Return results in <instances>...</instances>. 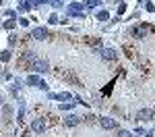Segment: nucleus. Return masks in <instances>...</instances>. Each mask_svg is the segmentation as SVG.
Instances as JSON below:
<instances>
[{
	"label": "nucleus",
	"mask_w": 155,
	"mask_h": 137,
	"mask_svg": "<svg viewBox=\"0 0 155 137\" xmlns=\"http://www.w3.org/2000/svg\"><path fill=\"white\" fill-rule=\"evenodd\" d=\"M147 137H153V135H151V133H149V135H147Z\"/></svg>",
	"instance_id": "nucleus-23"
},
{
	"label": "nucleus",
	"mask_w": 155,
	"mask_h": 137,
	"mask_svg": "<svg viewBox=\"0 0 155 137\" xmlns=\"http://www.w3.org/2000/svg\"><path fill=\"white\" fill-rule=\"evenodd\" d=\"M99 125H101L104 129H114V127H116V121H114V118H107V116H104V118L99 121Z\"/></svg>",
	"instance_id": "nucleus-6"
},
{
	"label": "nucleus",
	"mask_w": 155,
	"mask_h": 137,
	"mask_svg": "<svg viewBox=\"0 0 155 137\" xmlns=\"http://www.w3.org/2000/svg\"><path fill=\"white\" fill-rule=\"evenodd\" d=\"M64 123L68 125V127H74V125L81 123V118H79L77 114H71V116H66V118H64Z\"/></svg>",
	"instance_id": "nucleus-9"
},
{
	"label": "nucleus",
	"mask_w": 155,
	"mask_h": 137,
	"mask_svg": "<svg viewBox=\"0 0 155 137\" xmlns=\"http://www.w3.org/2000/svg\"><path fill=\"white\" fill-rule=\"evenodd\" d=\"M66 15H71V17H79V19H85V9L81 2H72L66 6Z\"/></svg>",
	"instance_id": "nucleus-1"
},
{
	"label": "nucleus",
	"mask_w": 155,
	"mask_h": 137,
	"mask_svg": "<svg viewBox=\"0 0 155 137\" xmlns=\"http://www.w3.org/2000/svg\"><path fill=\"white\" fill-rule=\"evenodd\" d=\"M101 56H104L106 60H114V58H116V50H112V48H104V50H101Z\"/></svg>",
	"instance_id": "nucleus-7"
},
{
	"label": "nucleus",
	"mask_w": 155,
	"mask_h": 137,
	"mask_svg": "<svg viewBox=\"0 0 155 137\" xmlns=\"http://www.w3.org/2000/svg\"><path fill=\"white\" fill-rule=\"evenodd\" d=\"M48 21H50V23H58V15H50Z\"/></svg>",
	"instance_id": "nucleus-18"
},
{
	"label": "nucleus",
	"mask_w": 155,
	"mask_h": 137,
	"mask_svg": "<svg viewBox=\"0 0 155 137\" xmlns=\"http://www.w3.org/2000/svg\"><path fill=\"white\" fill-rule=\"evenodd\" d=\"M145 9H147V11H149V12H151V11H155V6H153V4H151V2H147V4H145Z\"/></svg>",
	"instance_id": "nucleus-20"
},
{
	"label": "nucleus",
	"mask_w": 155,
	"mask_h": 137,
	"mask_svg": "<svg viewBox=\"0 0 155 137\" xmlns=\"http://www.w3.org/2000/svg\"><path fill=\"white\" fill-rule=\"evenodd\" d=\"M15 25H17V21H6V23H4V29H12V27H15Z\"/></svg>",
	"instance_id": "nucleus-15"
},
{
	"label": "nucleus",
	"mask_w": 155,
	"mask_h": 137,
	"mask_svg": "<svg viewBox=\"0 0 155 137\" xmlns=\"http://www.w3.org/2000/svg\"><path fill=\"white\" fill-rule=\"evenodd\" d=\"M23 137H29V135H23Z\"/></svg>",
	"instance_id": "nucleus-24"
},
{
	"label": "nucleus",
	"mask_w": 155,
	"mask_h": 137,
	"mask_svg": "<svg viewBox=\"0 0 155 137\" xmlns=\"http://www.w3.org/2000/svg\"><path fill=\"white\" fill-rule=\"evenodd\" d=\"M107 17H110L107 11H97V19H99V21H107Z\"/></svg>",
	"instance_id": "nucleus-12"
},
{
	"label": "nucleus",
	"mask_w": 155,
	"mask_h": 137,
	"mask_svg": "<svg viewBox=\"0 0 155 137\" xmlns=\"http://www.w3.org/2000/svg\"><path fill=\"white\" fill-rule=\"evenodd\" d=\"M50 98H54V100H68V98H71V94H68V91H62V94H52Z\"/></svg>",
	"instance_id": "nucleus-11"
},
{
	"label": "nucleus",
	"mask_w": 155,
	"mask_h": 137,
	"mask_svg": "<svg viewBox=\"0 0 155 137\" xmlns=\"http://www.w3.org/2000/svg\"><path fill=\"white\" fill-rule=\"evenodd\" d=\"M153 114H155V112H153Z\"/></svg>",
	"instance_id": "nucleus-25"
},
{
	"label": "nucleus",
	"mask_w": 155,
	"mask_h": 137,
	"mask_svg": "<svg viewBox=\"0 0 155 137\" xmlns=\"http://www.w3.org/2000/svg\"><path fill=\"white\" fill-rule=\"evenodd\" d=\"M118 137H132V133H130V131H124V129H122V131L118 133Z\"/></svg>",
	"instance_id": "nucleus-16"
},
{
	"label": "nucleus",
	"mask_w": 155,
	"mask_h": 137,
	"mask_svg": "<svg viewBox=\"0 0 155 137\" xmlns=\"http://www.w3.org/2000/svg\"><path fill=\"white\" fill-rule=\"evenodd\" d=\"M85 6H87V9H95L97 0H85Z\"/></svg>",
	"instance_id": "nucleus-14"
},
{
	"label": "nucleus",
	"mask_w": 155,
	"mask_h": 137,
	"mask_svg": "<svg viewBox=\"0 0 155 137\" xmlns=\"http://www.w3.org/2000/svg\"><path fill=\"white\" fill-rule=\"evenodd\" d=\"M137 118H139V121H143V123H147V121H151V118H153V110L143 108V110L137 112Z\"/></svg>",
	"instance_id": "nucleus-3"
},
{
	"label": "nucleus",
	"mask_w": 155,
	"mask_h": 137,
	"mask_svg": "<svg viewBox=\"0 0 155 137\" xmlns=\"http://www.w3.org/2000/svg\"><path fill=\"white\" fill-rule=\"evenodd\" d=\"M2 102H4V100H2V94H0V106H2Z\"/></svg>",
	"instance_id": "nucleus-22"
},
{
	"label": "nucleus",
	"mask_w": 155,
	"mask_h": 137,
	"mask_svg": "<svg viewBox=\"0 0 155 137\" xmlns=\"http://www.w3.org/2000/svg\"><path fill=\"white\" fill-rule=\"evenodd\" d=\"M12 114V108L11 106H4V116H11Z\"/></svg>",
	"instance_id": "nucleus-17"
},
{
	"label": "nucleus",
	"mask_w": 155,
	"mask_h": 137,
	"mask_svg": "<svg viewBox=\"0 0 155 137\" xmlns=\"http://www.w3.org/2000/svg\"><path fill=\"white\" fill-rule=\"evenodd\" d=\"M132 36H134V37H145V36H147V27H145V25L134 27V29H132Z\"/></svg>",
	"instance_id": "nucleus-8"
},
{
	"label": "nucleus",
	"mask_w": 155,
	"mask_h": 137,
	"mask_svg": "<svg viewBox=\"0 0 155 137\" xmlns=\"http://www.w3.org/2000/svg\"><path fill=\"white\" fill-rule=\"evenodd\" d=\"M0 60L8 62V60H11V52H2V54H0Z\"/></svg>",
	"instance_id": "nucleus-13"
},
{
	"label": "nucleus",
	"mask_w": 155,
	"mask_h": 137,
	"mask_svg": "<svg viewBox=\"0 0 155 137\" xmlns=\"http://www.w3.org/2000/svg\"><path fill=\"white\" fill-rule=\"evenodd\" d=\"M39 83H41V81H39L37 75H29V77H27V85H39Z\"/></svg>",
	"instance_id": "nucleus-10"
},
{
	"label": "nucleus",
	"mask_w": 155,
	"mask_h": 137,
	"mask_svg": "<svg viewBox=\"0 0 155 137\" xmlns=\"http://www.w3.org/2000/svg\"><path fill=\"white\" fill-rule=\"evenodd\" d=\"M31 129H33L35 133H44V131H46V121H44V118H33Z\"/></svg>",
	"instance_id": "nucleus-4"
},
{
	"label": "nucleus",
	"mask_w": 155,
	"mask_h": 137,
	"mask_svg": "<svg viewBox=\"0 0 155 137\" xmlns=\"http://www.w3.org/2000/svg\"><path fill=\"white\" fill-rule=\"evenodd\" d=\"M50 2H52L56 9H60V6H62V0H50Z\"/></svg>",
	"instance_id": "nucleus-19"
},
{
	"label": "nucleus",
	"mask_w": 155,
	"mask_h": 137,
	"mask_svg": "<svg viewBox=\"0 0 155 137\" xmlns=\"http://www.w3.org/2000/svg\"><path fill=\"white\" fill-rule=\"evenodd\" d=\"M31 36L35 37V39H46V37H48V29H46V27H35Z\"/></svg>",
	"instance_id": "nucleus-5"
},
{
	"label": "nucleus",
	"mask_w": 155,
	"mask_h": 137,
	"mask_svg": "<svg viewBox=\"0 0 155 137\" xmlns=\"http://www.w3.org/2000/svg\"><path fill=\"white\" fill-rule=\"evenodd\" d=\"M31 69H33V71H37V73H48V71H50V62L41 60V58H33Z\"/></svg>",
	"instance_id": "nucleus-2"
},
{
	"label": "nucleus",
	"mask_w": 155,
	"mask_h": 137,
	"mask_svg": "<svg viewBox=\"0 0 155 137\" xmlns=\"http://www.w3.org/2000/svg\"><path fill=\"white\" fill-rule=\"evenodd\" d=\"M29 2H33V4H44V2H48V0H29Z\"/></svg>",
	"instance_id": "nucleus-21"
}]
</instances>
